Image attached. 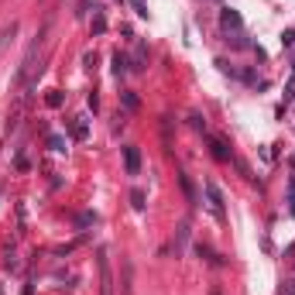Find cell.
<instances>
[{"mask_svg":"<svg viewBox=\"0 0 295 295\" xmlns=\"http://www.w3.org/2000/svg\"><path fill=\"white\" fill-rule=\"evenodd\" d=\"M131 7H134L138 17H148V3H145V0H131Z\"/></svg>","mask_w":295,"mask_h":295,"instance_id":"cell-25","label":"cell"},{"mask_svg":"<svg viewBox=\"0 0 295 295\" xmlns=\"http://www.w3.org/2000/svg\"><path fill=\"white\" fill-rule=\"evenodd\" d=\"M282 45H295V28H289V31L282 35Z\"/></svg>","mask_w":295,"mask_h":295,"instance_id":"cell-28","label":"cell"},{"mask_svg":"<svg viewBox=\"0 0 295 295\" xmlns=\"http://www.w3.org/2000/svg\"><path fill=\"white\" fill-rule=\"evenodd\" d=\"M89 10H96V0H79V7H75V17H86Z\"/></svg>","mask_w":295,"mask_h":295,"instance_id":"cell-19","label":"cell"},{"mask_svg":"<svg viewBox=\"0 0 295 295\" xmlns=\"http://www.w3.org/2000/svg\"><path fill=\"white\" fill-rule=\"evenodd\" d=\"M89 28H93V35H103V31H107V14H103L100 7L93 10V21H89Z\"/></svg>","mask_w":295,"mask_h":295,"instance_id":"cell-13","label":"cell"},{"mask_svg":"<svg viewBox=\"0 0 295 295\" xmlns=\"http://www.w3.org/2000/svg\"><path fill=\"white\" fill-rule=\"evenodd\" d=\"M14 165H17L21 172H28V158H24V154H17V158H14Z\"/></svg>","mask_w":295,"mask_h":295,"instance_id":"cell-29","label":"cell"},{"mask_svg":"<svg viewBox=\"0 0 295 295\" xmlns=\"http://www.w3.org/2000/svg\"><path fill=\"white\" fill-rule=\"evenodd\" d=\"M124 168H127V175H138V172H141V151L134 145L124 148Z\"/></svg>","mask_w":295,"mask_h":295,"instance_id":"cell-4","label":"cell"},{"mask_svg":"<svg viewBox=\"0 0 295 295\" xmlns=\"http://www.w3.org/2000/svg\"><path fill=\"white\" fill-rule=\"evenodd\" d=\"M161 138H165V148H172V117H161Z\"/></svg>","mask_w":295,"mask_h":295,"instance_id":"cell-17","label":"cell"},{"mask_svg":"<svg viewBox=\"0 0 295 295\" xmlns=\"http://www.w3.org/2000/svg\"><path fill=\"white\" fill-rule=\"evenodd\" d=\"M110 66H113V75H124L131 69V59L124 55V52H113V59H110Z\"/></svg>","mask_w":295,"mask_h":295,"instance_id":"cell-11","label":"cell"},{"mask_svg":"<svg viewBox=\"0 0 295 295\" xmlns=\"http://www.w3.org/2000/svg\"><path fill=\"white\" fill-rule=\"evenodd\" d=\"M96 220H100L96 213H79V217H75V226H93Z\"/></svg>","mask_w":295,"mask_h":295,"instance_id":"cell-20","label":"cell"},{"mask_svg":"<svg viewBox=\"0 0 295 295\" xmlns=\"http://www.w3.org/2000/svg\"><path fill=\"white\" fill-rule=\"evenodd\" d=\"M189 124H192L196 131H203V134H206V117H203V113H192V117H189Z\"/></svg>","mask_w":295,"mask_h":295,"instance_id":"cell-23","label":"cell"},{"mask_svg":"<svg viewBox=\"0 0 295 295\" xmlns=\"http://www.w3.org/2000/svg\"><path fill=\"white\" fill-rule=\"evenodd\" d=\"M206 199H210V213L220 223H226V213H223V192L217 182H206Z\"/></svg>","mask_w":295,"mask_h":295,"instance_id":"cell-2","label":"cell"},{"mask_svg":"<svg viewBox=\"0 0 295 295\" xmlns=\"http://www.w3.org/2000/svg\"><path fill=\"white\" fill-rule=\"evenodd\" d=\"M189 233H192V223L182 220V223H179V230H175V258L185 251V244H189Z\"/></svg>","mask_w":295,"mask_h":295,"instance_id":"cell-8","label":"cell"},{"mask_svg":"<svg viewBox=\"0 0 295 295\" xmlns=\"http://www.w3.org/2000/svg\"><path fill=\"white\" fill-rule=\"evenodd\" d=\"M120 100H124V107H127L131 113H134V110L141 107V100H138V93H131V89H124V93H120Z\"/></svg>","mask_w":295,"mask_h":295,"instance_id":"cell-14","label":"cell"},{"mask_svg":"<svg viewBox=\"0 0 295 295\" xmlns=\"http://www.w3.org/2000/svg\"><path fill=\"white\" fill-rule=\"evenodd\" d=\"M45 35H48V24H41V31L35 35V41L24 48V59H21V66H17V86H28V89H31V73L38 69V66H35V55H38V48H41Z\"/></svg>","mask_w":295,"mask_h":295,"instance_id":"cell-1","label":"cell"},{"mask_svg":"<svg viewBox=\"0 0 295 295\" xmlns=\"http://www.w3.org/2000/svg\"><path fill=\"white\" fill-rule=\"evenodd\" d=\"M131 282H134V268L131 261H124V295H131Z\"/></svg>","mask_w":295,"mask_h":295,"instance_id":"cell-18","label":"cell"},{"mask_svg":"<svg viewBox=\"0 0 295 295\" xmlns=\"http://www.w3.org/2000/svg\"><path fill=\"white\" fill-rule=\"evenodd\" d=\"M96 264H100V295H113V275H110L107 251H100V254H96Z\"/></svg>","mask_w":295,"mask_h":295,"instance_id":"cell-3","label":"cell"},{"mask_svg":"<svg viewBox=\"0 0 295 295\" xmlns=\"http://www.w3.org/2000/svg\"><path fill=\"white\" fill-rule=\"evenodd\" d=\"M289 213L295 217V179H289Z\"/></svg>","mask_w":295,"mask_h":295,"instance_id":"cell-26","label":"cell"},{"mask_svg":"<svg viewBox=\"0 0 295 295\" xmlns=\"http://www.w3.org/2000/svg\"><path fill=\"white\" fill-rule=\"evenodd\" d=\"M175 179H179V185H182V192H185V199H189L192 206H199V192H196V185H192V179H189L185 172H175Z\"/></svg>","mask_w":295,"mask_h":295,"instance_id":"cell-7","label":"cell"},{"mask_svg":"<svg viewBox=\"0 0 295 295\" xmlns=\"http://www.w3.org/2000/svg\"><path fill=\"white\" fill-rule=\"evenodd\" d=\"M220 24H223V31H230V28L240 31V28H244V17H240L233 7H223V10H220Z\"/></svg>","mask_w":295,"mask_h":295,"instance_id":"cell-5","label":"cell"},{"mask_svg":"<svg viewBox=\"0 0 295 295\" xmlns=\"http://www.w3.org/2000/svg\"><path fill=\"white\" fill-rule=\"evenodd\" d=\"M14 35H17V21H10V28H3V31H0V52H3V45H7Z\"/></svg>","mask_w":295,"mask_h":295,"instance_id":"cell-16","label":"cell"},{"mask_svg":"<svg viewBox=\"0 0 295 295\" xmlns=\"http://www.w3.org/2000/svg\"><path fill=\"white\" fill-rule=\"evenodd\" d=\"M69 131H73V141H86V138H89V127H86V117H75L73 124H69Z\"/></svg>","mask_w":295,"mask_h":295,"instance_id":"cell-10","label":"cell"},{"mask_svg":"<svg viewBox=\"0 0 295 295\" xmlns=\"http://www.w3.org/2000/svg\"><path fill=\"white\" fill-rule=\"evenodd\" d=\"M86 103H89V110H93V113L100 110V96H96V93H89V96H86Z\"/></svg>","mask_w":295,"mask_h":295,"instance_id":"cell-27","label":"cell"},{"mask_svg":"<svg viewBox=\"0 0 295 295\" xmlns=\"http://www.w3.org/2000/svg\"><path fill=\"white\" fill-rule=\"evenodd\" d=\"M48 148H52V151H66V138H59V134H48Z\"/></svg>","mask_w":295,"mask_h":295,"instance_id":"cell-22","label":"cell"},{"mask_svg":"<svg viewBox=\"0 0 295 295\" xmlns=\"http://www.w3.org/2000/svg\"><path fill=\"white\" fill-rule=\"evenodd\" d=\"M210 154H213L217 161H233V151H230V145H226L223 138H210Z\"/></svg>","mask_w":295,"mask_h":295,"instance_id":"cell-6","label":"cell"},{"mask_svg":"<svg viewBox=\"0 0 295 295\" xmlns=\"http://www.w3.org/2000/svg\"><path fill=\"white\" fill-rule=\"evenodd\" d=\"M278 295H295V282H289V285H285V289H282Z\"/></svg>","mask_w":295,"mask_h":295,"instance_id":"cell-30","label":"cell"},{"mask_svg":"<svg viewBox=\"0 0 295 295\" xmlns=\"http://www.w3.org/2000/svg\"><path fill=\"white\" fill-rule=\"evenodd\" d=\"M145 199H148V196H145V192H141V189H131V206H134L138 213H145V206H148Z\"/></svg>","mask_w":295,"mask_h":295,"instance_id":"cell-15","label":"cell"},{"mask_svg":"<svg viewBox=\"0 0 295 295\" xmlns=\"http://www.w3.org/2000/svg\"><path fill=\"white\" fill-rule=\"evenodd\" d=\"M145 66H148V48L138 45V48H134V59H131V69H134V73H145Z\"/></svg>","mask_w":295,"mask_h":295,"instance_id":"cell-12","label":"cell"},{"mask_svg":"<svg viewBox=\"0 0 295 295\" xmlns=\"http://www.w3.org/2000/svg\"><path fill=\"white\" fill-rule=\"evenodd\" d=\"M196 254H199L206 264H213V268H223V264H226V261H223V258L213 251V247H210V244H196Z\"/></svg>","mask_w":295,"mask_h":295,"instance_id":"cell-9","label":"cell"},{"mask_svg":"<svg viewBox=\"0 0 295 295\" xmlns=\"http://www.w3.org/2000/svg\"><path fill=\"white\" fill-rule=\"evenodd\" d=\"M0 295H3V292H0Z\"/></svg>","mask_w":295,"mask_h":295,"instance_id":"cell-31","label":"cell"},{"mask_svg":"<svg viewBox=\"0 0 295 295\" xmlns=\"http://www.w3.org/2000/svg\"><path fill=\"white\" fill-rule=\"evenodd\" d=\"M233 165H237V172H240L244 179H251V182H254V172H251V165H247V161H240V158H233Z\"/></svg>","mask_w":295,"mask_h":295,"instance_id":"cell-21","label":"cell"},{"mask_svg":"<svg viewBox=\"0 0 295 295\" xmlns=\"http://www.w3.org/2000/svg\"><path fill=\"white\" fill-rule=\"evenodd\" d=\"M45 103H48V107H62V93H59V89H52V93L45 96Z\"/></svg>","mask_w":295,"mask_h":295,"instance_id":"cell-24","label":"cell"}]
</instances>
